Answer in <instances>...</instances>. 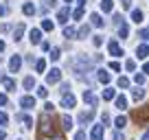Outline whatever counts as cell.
Segmentation results:
<instances>
[{
  "mask_svg": "<svg viewBox=\"0 0 149 140\" xmlns=\"http://www.w3.org/2000/svg\"><path fill=\"white\" fill-rule=\"evenodd\" d=\"M59 57H61V51H59V48H53V51H51V59H53V61H57Z\"/></svg>",
  "mask_w": 149,
  "mask_h": 140,
  "instance_id": "34",
  "label": "cell"
},
{
  "mask_svg": "<svg viewBox=\"0 0 149 140\" xmlns=\"http://www.w3.org/2000/svg\"><path fill=\"white\" fill-rule=\"evenodd\" d=\"M127 85H130V79H127V77H121V79H118V88H127Z\"/></svg>",
  "mask_w": 149,
  "mask_h": 140,
  "instance_id": "37",
  "label": "cell"
},
{
  "mask_svg": "<svg viewBox=\"0 0 149 140\" xmlns=\"http://www.w3.org/2000/svg\"><path fill=\"white\" fill-rule=\"evenodd\" d=\"M5 13H7V9H5L2 5H0V15H5Z\"/></svg>",
  "mask_w": 149,
  "mask_h": 140,
  "instance_id": "54",
  "label": "cell"
},
{
  "mask_svg": "<svg viewBox=\"0 0 149 140\" xmlns=\"http://www.w3.org/2000/svg\"><path fill=\"white\" fill-rule=\"evenodd\" d=\"M22 11H24V15H33L35 13V5H33V2H24Z\"/></svg>",
  "mask_w": 149,
  "mask_h": 140,
  "instance_id": "15",
  "label": "cell"
},
{
  "mask_svg": "<svg viewBox=\"0 0 149 140\" xmlns=\"http://www.w3.org/2000/svg\"><path fill=\"white\" fill-rule=\"evenodd\" d=\"M77 2H79V5H84V2H86V0H77Z\"/></svg>",
  "mask_w": 149,
  "mask_h": 140,
  "instance_id": "58",
  "label": "cell"
},
{
  "mask_svg": "<svg viewBox=\"0 0 149 140\" xmlns=\"http://www.w3.org/2000/svg\"><path fill=\"white\" fill-rule=\"evenodd\" d=\"M112 22L116 24V26H121V24H123V18H121L118 13H114V20H112Z\"/></svg>",
  "mask_w": 149,
  "mask_h": 140,
  "instance_id": "41",
  "label": "cell"
},
{
  "mask_svg": "<svg viewBox=\"0 0 149 140\" xmlns=\"http://www.w3.org/2000/svg\"><path fill=\"white\" fill-rule=\"evenodd\" d=\"M68 15H70L68 7H64V9H59V13H57V20H59V24H66V22H68Z\"/></svg>",
  "mask_w": 149,
  "mask_h": 140,
  "instance_id": "12",
  "label": "cell"
},
{
  "mask_svg": "<svg viewBox=\"0 0 149 140\" xmlns=\"http://www.w3.org/2000/svg\"><path fill=\"white\" fill-rule=\"evenodd\" d=\"M22 35H24V24H18V26H15V31H13V40H15V42H20V40H22Z\"/></svg>",
  "mask_w": 149,
  "mask_h": 140,
  "instance_id": "14",
  "label": "cell"
},
{
  "mask_svg": "<svg viewBox=\"0 0 149 140\" xmlns=\"http://www.w3.org/2000/svg\"><path fill=\"white\" fill-rule=\"evenodd\" d=\"M90 140H103V125H94L90 131Z\"/></svg>",
  "mask_w": 149,
  "mask_h": 140,
  "instance_id": "8",
  "label": "cell"
},
{
  "mask_svg": "<svg viewBox=\"0 0 149 140\" xmlns=\"http://www.w3.org/2000/svg\"><path fill=\"white\" fill-rule=\"evenodd\" d=\"M132 96H134V101H143V98H145V90L143 88H136L134 92H132Z\"/></svg>",
  "mask_w": 149,
  "mask_h": 140,
  "instance_id": "21",
  "label": "cell"
},
{
  "mask_svg": "<svg viewBox=\"0 0 149 140\" xmlns=\"http://www.w3.org/2000/svg\"><path fill=\"white\" fill-rule=\"evenodd\" d=\"M94 118V110L92 112H84V114H79V123H88V121H92Z\"/></svg>",
  "mask_w": 149,
  "mask_h": 140,
  "instance_id": "18",
  "label": "cell"
},
{
  "mask_svg": "<svg viewBox=\"0 0 149 140\" xmlns=\"http://www.w3.org/2000/svg\"><path fill=\"white\" fill-rule=\"evenodd\" d=\"M112 7H114V0H103V2H101V9L105 11V13H110Z\"/></svg>",
  "mask_w": 149,
  "mask_h": 140,
  "instance_id": "23",
  "label": "cell"
},
{
  "mask_svg": "<svg viewBox=\"0 0 149 140\" xmlns=\"http://www.w3.org/2000/svg\"><path fill=\"white\" fill-rule=\"evenodd\" d=\"M116 107H118V110H125V107H127V98H125V96H118V98H116Z\"/></svg>",
  "mask_w": 149,
  "mask_h": 140,
  "instance_id": "28",
  "label": "cell"
},
{
  "mask_svg": "<svg viewBox=\"0 0 149 140\" xmlns=\"http://www.w3.org/2000/svg\"><path fill=\"white\" fill-rule=\"evenodd\" d=\"M29 40H31L33 44H40L42 42V31H40V28H33V31L29 33Z\"/></svg>",
  "mask_w": 149,
  "mask_h": 140,
  "instance_id": "11",
  "label": "cell"
},
{
  "mask_svg": "<svg viewBox=\"0 0 149 140\" xmlns=\"http://www.w3.org/2000/svg\"><path fill=\"white\" fill-rule=\"evenodd\" d=\"M132 121H134V123H138V125H140V123H145V121H149V105H147V107L136 110V112L132 114Z\"/></svg>",
  "mask_w": 149,
  "mask_h": 140,
  "instance_id": "3",
  "label": "cell"
},
{
  "mask_svg": "<svg viewBox=\"0 0 149 140\" xmlns=\"http://www.w3.org/2000/svg\"><path fill=\"white\" fill-rule=\"evenodd\" d=\"M20 105H22L24 110H31V107H35V98L26 94V96H22V98H20Z\"/></svg>",
  "mask_w": 149,
  "mask_h": 140,
  "instance_id": "9",
  "label": "cell"
},
{
  "mask_svg": "<svg viewBox=\"0 0 149 140\" xmlns=\"http://www.w3.org/2000/svg\"><path fill=\"white\" fill-rule=\"evenodd\" d=\"M90 20H92V24H94V26H99V28L105 24V22H103V18H101L99 13H92V15H90Z\"/></svg>",
  "mask_w": 149,
  "mask_h": 140,
  "instance_id": "17",
  "label": "cell"
},
{
  "mask_svg": "<svg viewBox=\"0 0 149 140\" xmlns=\"http://www.w3.org/2000/svg\"><path fill=\"white\" fill-rule=\"evenodd\" d=\"M140 37H143V40H149V26H147V28H140Z\"/></svg>",
  "mask_w": 149,
  "mask_h": 140,
  "instance_id": "42",
  "label": "cell"
},
{
  "mask_svg": "<svg viewBox=\"0 0 149 140\" xmlns=\"http://www.w3.org/2000/svg\"><path fill=\"white\" fill-rule=\"evenodd\" d=\"M2 83H5V88H7V90H15V81H13V79H5Z\"/></svg>",
  "mask_w": 149,
  "mask_h": 140,
  "instance_id": "35",
  "label": "cell"
},
{
  "mask_svg": "<svg viewBox=\"0 0 149 140\" xmlns=\"http://www.w3.org/2000/svg\"><path fill=\"white\" fill-rule=\"evenodd\" d=\"M101 44H103V37H101V35H97V37H94V46H101Z\"/></svg>",
  "mask_w": 149,
  "mask_h": 140,
  "instance_id": "46",
  "label": "cell"
},
{
  "mask_svg": "<svg viewBox=\"0 0 149 140\" xmlns=\"http://www.w3.org/2000/svg\"><path fill=\"white\" fill-rule=\"evenodd\" d=\"M147 53H149V46H147Z\"/></svg>",
  "mask_w": 149,
  "mask_h": 140,
  "instance_id": "59",
  "label": "cell"
},
{
  "mask_svg": "<svg viewBox=\"0 0 149 140\" xmlns=\"http://www.w3.org/2000/svg\"><path fill=\"white\" fill-rule=\"evenodd\" d=\"M84 101L88 103V105H92V107H94L99 98H97V94H94V92H90V90H86V92H84Z\"/></svg>",
  "mask_w": 149,
  "mask_h": 140,
  "instance_id": "10",
  "label": "cell"
},
{
  "mask_svg": "<svg viewBox=\"0 0 149 140\" xmlns=\"http://www.w3.org/2000/svg\"><path fill=\"white\" fill-rule=\"evenodd\" d=\"M143 140H149V129H147V131L143 134Z\"/></svg>",
  "mask_w": 149,
  "mask_h": 140,
  "instance_id": "53",
  "label": "cell"
},
{
  "mask_svg": "<svg viewBox=\"0 0 149 140\" xmlns=\"http://www.w3.org/2000/svg\"><path fill=\"white\" fill-rule=\"evenodd\" d=\"M114 140H123V134H121V131H116V134H114Z\"/></svg>",
  "mask_w": 149,
  "mask_h": 140,
  "instance_id": "51",
  "label": "cell"
},
{
  "mask_svg": "<svg viewBox=\"0 0 149 140\" xmlns=\"http://www.w3.org/2000/svg\"><path fill=\"white\" fill-rule=\"evenodd\" d=\"M55 123H53L51 116H42L40 118V138H44V136H51L55 134Z\"/></svg>",
  "mask_w": 149,
  "mask_h": 140,
  "instance_id": "2",
  "label": "cell"
},
{
  "mask_svg": "<svg viewBox=\"0 0 149 140\" xmlns=\"http://www.w3.org/2000/svg\"><path fill=\"white\" fill-rule=\"evenodd\" d=\"M107 51H110V55H112V57H121V55H123V48L118 46V42H114V40L107 44Z\"/></svg>",
  "mask_w": 149,
  "mask_h": 140,
  "instance_id": "5",
  "label": "cell"
},
{
  "mask_svg": "<svg viewBox=\"0 0 149 140\" xmlns=\"http://www.w3.org/2000/svg\"><path fill=\"white\" fill-rule=\"evenodd\" d=\"M59 79H61V70L59 68H53L51 72L46 75V83H57Z\"/></svg>",
  "mask_w": 149,
  "mask_h": 140,
  "instance_id": "6",
  "label": "cell"
},
{
  "mask_svg": "<svg viewBox=\"0 0 149 140\" xmlns=\"http://www.w3.org/2000/svg\"><path fill=\"white\" fill-rule=\"evenodd\" d=\"M5 79H7V77H5V75H2V72H0V81H5Z\"/></svg>",
  "mask_w": 149,
  "mask_h": 140,
  "instance_id": "57",
  "label": "cell"
},
{
  "mask_svg": "<svg viewBox=\"0 0 149 140\" xmlns=\"http://www.w3.org/2000/svg\"><path fill=\"white\" fill-rule=\"evenodd\" d=\"M103 98H105V101H112V98H114V90H112V88L103 90Z\"/></svg>",
  "mask_w": 149,
  "mask_h": 140,
  "instance_id": "30",
  "label": "cell"
},
{
  "mask_svg": "<svg viewBox=\"0 0 149 140\" xmlns=\"http://www.w3.org/2000/svg\"><path fill=\"white\" fill-rule=\"evenodd\" d=\"M114 125H116V127H118V129H123V127H125V125H127V118H125V116H118V118H116V121H114Z\"/></svg>",
  "mask_w": 149,
  "mask_h": 140,
  "instance_id": "29",
  "label": "cell"
},
{
  "mask_svg": "<svg viewBox=\"0 0 149 140\" xmlns=\"http://www.w3.org/2000/svg\"><path fill=\"white\" fill-rule=\"evenodd\" d=\"M46 7H55V0H46Z\"/></svg>",
  "mask_w": 149,
  "mask_h": 140,
  "instance_id": "52",
  "label": "cell"
},
{
  "mask_svg": "<svg viewBox=\"0 0 149 140\" xmlns=\"http://www.w3.org/2000/svg\"><path fill=\"white\" fill-rule=\"evenodd\" d=\"M7 138V134H5V131H0V140H5Z\"/></svg>",
  "mask_w": 149,
  "mask_h": 140,
  "instance_id": "55",
  "label": "cell"
},
{
  "mask_svg": "<svg viewBox=\"0 0 149 140\" xmlns=\"http://www.w3.org/2000/svg\"><path fill=\"white\" fill-rule=\"evenodd\" d=\"M149 53H147V46H145V44H140L138 48H136V57H140V59H145V57H147Z\"/></svg>",
  "mask_w": 149,
  "mask_h": 140,
  "instance_id": "19",
  "label": "cell"
},
{
  "mask_svg": "<svg viewBox=\"0 0 149 140\" xmlns=\"http://www.w3.org/2000/svg\"><path fill=\"white\" fill-rule=\"evenodd\" d=\"M143 72H147V75H149V61H145V66H143Z\"/></svg>",
  "mask_w": 149,
  "mask_h": 140,
  "instance_id": "50",
  "label": "cell"
},
{
  "mask_svg": "<svg viewBox=\"0 0 149 140\" xmlns=\"http://www.w3.org/2000/svg\"><path fill=\"white\" fill-rule=\"evenodd\" d=\"M9 28H11L9 24H0V33H7V31H9Z\"/></svg>",
  "mask_w": 149,
  "mask_h": 140,
  "instance_id": "47",
  "label": "cell"
},
{
  "mask_svg": "<svg viewBox=\"0 0 149 140\" xmlns=\"http://www.w3.org/2000/svg\"><path fill=\"white\" fill-rule=\"evenodd\" d=\"M20 66H22V57H20V55H13V57L9 59V72H18Z\"/></svg>",
  "mask_w": 149,
  "mask_h": 140,
  "instance_id": "4",
  "label": "cell"
},
{
  "mask_svg": "<svg viewBox=\"0 0 149 140\" xmlns=\"http://www.w3.org/2000/svg\"><path fill=\"white\" fill-rule=\"evenodd\" d=\"M74 35H77V31H74V28H72V26H66V28H64V37H68V40H72V37H74Z\"/></svg>",
  "mask_w": 149,
  "mask_h": 140,
  "instance_id": "25",
  "label": "cell"
},
{
  "mask_svg": "<svg viewBox=\"0 0 149 140\" xmlns=\"http://www.w3.org/2000/svg\"><path fill=\"white\" fill-rule=\"evenodd\" d=\"M7 123H9V116L5 112H0V125H7Z\"/></svg>",
  "mask_w": 149,
  "mask_h": 140,
  "instance_id": "40",
  "label": "cell"
},
{
  "mask_svg": "<svg viewBox=\"0 0 149 140\" xmlns=\"http://www.w3.org/2000/svg\"><path fill=\"white\" fill-rule=\"evenodd\" d=\"M0 105H7V94H0Z\"/></svg>",
  "mask_w": 149,
  "mask_h": 140,
  "instance_id": "49",
  "label": "cell"
},
{
  "mask_svg": "<svg viewBox=\"0 0 149 140\" xmlns=\"http://www.w3.org/2000/svg\"><path fill=\"white\" fill-rule=\"evenodd\" d=\"M61 127H64V129H70V127H72V118H70L68 114L61 116Z\"/></svg>",
  "mask_w": 149,
  "mask_h": 140,
  "instance_id": "20",
  "label": "cell"
},
{
  "mask_svg": "<svg viewBox=\"0 0 149 140\" xmlns=\"http://www.w3.org/2000/svg\"><path fill=\"white\" fill-rule=\"evenodd\" d=\"M110 68L114 70V72H118V70H121V64H118V61H112V64H110Z\"/></svg>",
  "mask_w": 149,
  "mask_h": 140,
  "instance_id": "43",
  "label": "cell"
},
{
  "mask_svg": "<svg viewBox=\"0 0 149 140\" xmlns=\"http://www.w3.org/2000/svg\"><path fill=\"white\" fill-rule=\"evenodd\" d=\"M74 105H77V98H74L70 92L61 96V107H74Z\"/></svg>",
  "mask_w": 149,
  "mask_h": 140,
  "instance_id": "7",
  "label": "cell"
},
{
  "mask_svg": "<svg viewBox=\"0 0 149 140\" xmlns=\"http://www.w3.org/2000/svg\"><path fill=\"white\" fill-rule=\"evenodd\" d=\"M53 26H55V24H53L51 20H44V22H42V28H44V31H53Z\"/></svg>",
  "mask_w": 149,
  "mask_h": 140,
  "instance_id": "36",
  "label": "cell"
},
{
  "mask_svg": "<svg viewBox=\"0 0 149 140\" xmlns=\"http://www.w3.org/2000/svg\"><path fill=\"white\" fill-rule=\"evenodd\" d=\"M74 140H86V134H84V131H77V134H74Z\"/></svg>",
  "mask_w": 149,
  "mask_h": 140,
  "instance_id": "44",
  "label": "cell"
},
{
  "mask_svg": "<svg viewBox=\"0 0 149 140\" xmlns=\"http://www.w3.org/2000/svg\"><path fill=\"white\" fill-rule=\"evenodd\" d=\"M145 79H147V75H145V72H140V75H136V77H134L136 83H145Z\"/></svg>",
  "mask_w": 149,
  "mask_h": 140,
  "instance_id": "38",
  "label": "cell"
},
{
  "mask_svg": "<svg viewBox=\"0 0 149 140\" xmlns=\"http://www.w3.org/2000/svg\"><path fill=\"white\" fill-rule=\"evenodd\" d=\"M132 22H136V24H140V22H143V11H138V9H136V11H132Z\"/></svg>",
  "mask_w": 149,
  "mask_h": 140,
  "instance_id": "22",
  "label": "cell"
},
{
  "mask_svg": "<svg viewBox=\"0 0 149 140\" xmlns=\"http://www.w3.org/2000/svg\"><path fill=\"white\" fill-rule=\"evenodd\" d=\"M35 70H37V72H44V70H46V61H44V59H37L35 61Z\"/></svg>",
  "mask_w": 149,
  "mask_h": 140,
  "instance_id": "27",
  "label": "cell"
},
{
  "mask_svg": "<svg viewBox=\"0 0 149 140\" xmlns=\"http://www.w3.org/2000/svg\"><path fill=\"white\" fill-rule=\"evenodd\" d=\"M37 96H40V98H46L48 96V90L44 88V85H40V88H37Z\"/></svg>",
  "mask_w": 149,
  "mask_h": 140,
  "instance_id": "33",
  "label": "cell"
},
{
  "mask_svg": "<svg viewBox=\"0 0 149 140\" xmlns=\"http://www.w3.org/2000/svg\"><path fill=\"white\" fill-rule=\"evenodd\" d=\"M72 64H74V72H79V75H86V72H90V70H92L94 61L90 59V57H86V55H77Z\"/></svg>",
  "mask_w": 149,
  "mask_h": 140,
  "instance_id": "1",
  "label": "cell"
},
{
  "mask_svg": "<svg viewBox=\"0 0 149 140\" xmlns=\"http://www.w3.org/2000/svg\"><path fill=\"white\" fill-rule=\"evenodd\" d=\"M40 140H64V136H61L59 131H55V134H51V136H44V138H40Z\"/></svg>",
  "mask_w": 149,
  "mask_h": 140,
  "instance_id": "26",
  "label": "cell"
},
{
  "mask_svg": "<svg viewBox=\"0 0 149 140\" xmlns=\"http://www.w3.org/2000/svg\"><path fill=\"white\" fill-rule=\"evenodd\" d=\"M22 85H24V90H33L35 88V79H33V77H24Z\"/></svg>",
  "mask_w": 149,
  "mask_h": 140,
  "instance_id": "16",
  "label": "cell"
},
{
  "mask_svg": "<svg viewBox=\"0 0 149 140\" xmlns=\"http://www.w3.org/2000/svg\"><path fill=\"white\" fill-rule=\"evenodd\" d=\"M118 35L125 40L127 35H130V26H127V24H121V26H118Z\"/></svg>",
  "mask_w": 149,
  "mask_h": 140,
  "instance_id": "24",
  "label": "cell"
},
{
  "mask_svg": "<svg viewBox=\"0 0 149 140\" xmlns=\"http://www.w3.org/2000/svg\"><path fill=\"white\" fill-rule=\"evenodd\" d=\"M97 79L101 83H110V72L107 70H97Z\"/></svg>",
  "mask_w": 149,
  "mask_h": 140,
  "instance_id": "13",
  "label": "cell"
},
{
  "mask_svg": "<svg viewBox=\"0 0 149 140\" xmlns=\"http://www.w3.org/2000/svg\"><path fill=\"white\" fill-rule=\"evenodd\" d=\"M125 70H127V72L136 70V61H134V59H127V61H125Z\"/></svg>",
  "mask_w": 149,
  "mask_h": 140,
  "instance_id": "31",
  "label": "cell"
},
{
  "mask_svg": "<svg viewBox=\"0 0 149 140\" xmlns=\"http://www.w3.org/2000/svg\"><path fill=\"white\" fill-rule=\"evenodd\" d=\"M72 18H74V20H81V18H84V9H81V7H77V9L72 11Z\"/></svg>",
  "mask_w": 149,
  "mask_h": 140,
  "instance_id": "32",
  "label": "cell"
},
{
  "mask_svg": "<svg viewBox=\"0 0 149 140\" xmlns=\"http://www.w3.org/2000/svg\"><path fill=\"white\" fill-rule=\"evenodd\" d=\"M121 5L125 7V9H130V7H132V0H121Z\"/></svg>",
  "mask_w": 149,
  "mask_h": 140,
  "instance_id": "48",
  "label": "cell"
},
{
  "mask_svg": "<svg viewBox=\"0 0 149 140\" xmlns=\"http://www.w3.org/2000/svg\"><path fill=\"white\" fill-rule=\"evenodd\" d=\"M44 110H46V112H48V114H51V112H53V110H55V105H53V103H46V105H44Z\"/></svg>",
  "mask_w": 149,
  "mask_h": 140,
  "instance_id": "45",
  "label": "cell"
},
{
  "mask_svg": "<svg viewBox=\"0 0 149 140\" xmlns=\"http://www.w3.org/2000/svg\"><path fill=\"white\" fill-rule=\"evenodd\" d=\"M2 51H5V42H0V53H2Z\"/></svg>",
  "mask_w": 149,
  "mask_h": 140,
  "instance_id": "56",
  "label": "cell"
},
{
  "mask_svg": "<svg viewBox=\"0 0 149 140\" xmlns=\"http://www.w3.org/2000/svg\"><path fill=\"white\" fill-rule=\"evenodd\" d=\"M88 33H90L88 26H81V28H79V37H88Z\"/></svg>",
  "mask_w": 149,
  "mask_h": 140,
  "instance_id": "39",
  "label": "cell"
}]
</instances>
